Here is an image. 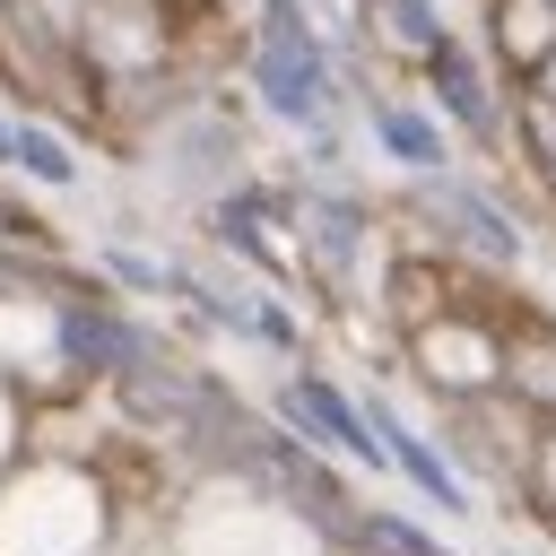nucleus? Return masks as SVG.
I'll return each instance as SVG.
<instances>
[{
  "label": "nucleus",
  "instance_id": "obj_2",
  "mask_svg": "<svg viewBox=\"0 0 556 556\" xmlns=\"http://www.w3.org/2000/svg\"><path fill=\"white\" fill-rule=\"evenodd\" d=\"M0 165H17L35 182H70V148L43 139V130H26V122H9V113H0Z\"/></svg>",
  "mask_w": 556,
  "mask_h": 556
},
{
  "label": "nucleus",
  "instance_id": "obj_1",
  "mask_svg": "<svg viewBox=\"0 0 556 556\" xmlns=\"http://www.w3.org/2000/svg\"><path fill=\"white\" fill-rule=\"evenodd\" d=\"M61 348H70L78 365H130V356H139V339H130V330H113V321H96L87 304H70V313H61Z\"/></svg>",
  "mask_w": 556,
  "mask_h": 556
},
{
  "label": "nucleus",
  "instance_id": "obj_3",
  "mask_svg": "<svg viewBox=\"0 0 556 556\" xmlns=\"http://www.w3.org/2000/svg\"><path fill=\"white\" fill-rule=\"evenodd\" d=\"M504 43H513L521 61H539V52L556 43V17H547V0H504Z\"/></svg>",
  "mask_w": 556,
  "mask_h": 556
}]
</instances>
